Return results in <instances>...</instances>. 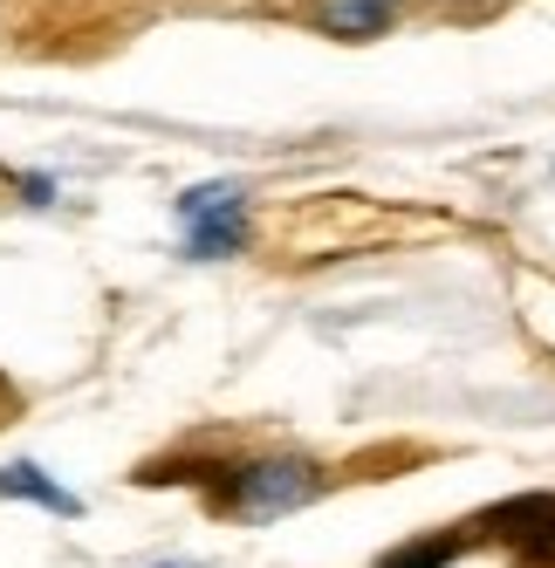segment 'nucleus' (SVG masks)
Returning a JSON list of instances; mask_svg holds the SVG:
<instances>
[{
    "instance_id": "obj_3",
    "label": "nucleus",
    "mask_w": 555,
    "mask_h": 568,
    "mask_svg": "<svg viewBox=\"0 0 555 568\" xmlns=\"http://www.w3.org/2000/svg\"><path fill=\"white\" fill-rule=\"evenodd\" d=\"M391 14H398V0H315V21L343 42H371L391 28Z\"/></svg>"
},
{
    "instance_id": "obj_2",
    "label": "nucleus",
    "mask_w": 555,
    "mask_h": 568,
    "mask_svg": "<svg viewBox=\"0 0 555 568\" xmlns=\"http://www.w3.org/2000/svg\"><path fill=\"white\" fill-rule=\"evenodd\" d=\"M179 233L192 261H226L248 240V192L241 185H192L179 192Z\"/></svg>"
},
{
    "instance_id": "obj_4",
    "label": "nucleus",
    "mask_w": 555,
    "mask_h": 568,
    "mask_svg": "<svg viewBox=\"0 0 555 568\" xmlns=\"http://www.w3.org/2000/svg\"><path fill=\"white\" fill-rule=\"evenodd\" d=\"M0 500H34V507H49V514H83V500L69 494V486H56L42 466H0Z\"/></svg>"
},
{
    "instance_id": "obj_1",
    "label": "nucleus",
    "mask_w": 555,
    "mask_h": 568,
    "mask_svg": "<svg viewBox=\"0 0 555 568\" xmlns=\"http://www.w3.org/2000/svg\"><path fill=\"white\" fill-rule=\"evenodd\" d=\"M323 494V473L309 459H248L226 473V507L241 520H282Z\"/></svg>"
}]
</instances>
